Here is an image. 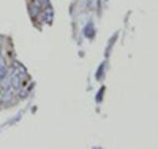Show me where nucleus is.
<instances>
[{
	"label": "nucleus",
	"mask_w": 158,
	"mask_h": 149,
	"mask_svg": "<svg viewBox=\"0 0 158 149\" xmlns=\"http://www.w3.org/2000/svg\"><path fill=\"white\" fill-rule=\"evenodd\" d=\"M12 98H13V90L12 88L11 87L4 88V91L0 94V103H3V104L9 103L12 100Z\"/></svg>",
	"instance_id": "1"
}]
</instances>
